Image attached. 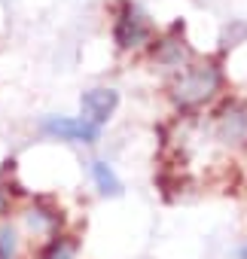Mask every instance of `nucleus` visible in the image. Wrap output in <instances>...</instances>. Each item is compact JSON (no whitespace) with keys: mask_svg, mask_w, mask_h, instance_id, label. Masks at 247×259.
<instances>
[{"mask_svg":"<svg viewBox=\"0 0 247 259\" xmlns=\"http://www.w3.org/2000/svg\"><path fill=\"white\" fill-rule=\"evenodd\" d=\"M214 135L226 147H247V104L232 101L220 107L214 116Z\"/></svg>","mask_w":247,"mask_h":259,"instance_id":"7ed1b4c3","label":"nucleus"},{"mask_svg":"<svg viewBox=\"0 0 247 259\" xmlns=\"http://www.w3.org/2000/svg\"><path fill=\"white\" fill-rule=\"evenodd\" d=\"M43 132L49 138L70 141V144H95L101 138V125H95L83 116H49V119H43Z\"/></svg>","mask_w":247,"mask_h":259,"instance_id":"20e7f679","label":"nucleus"},{"mask_svg":"<svg viewBox=\"0 0 247 259\" xmlns=\"http://www.w3.org/2000/svg\"><path fill=\"white\" fill-rule=\"evenodd\" d=\"M223 85V73L214 61H189L183 70L174 73L171 82V101L180 110H195L208 104Z\"/></svg>","mask_w":247,"mask_h":259,"instance_id":"f257e3e1","label":"nucleus"},{"mask_svg":"<svg viewBox=\"0 0 247 259\" xmlns=\"http://www.w3.org/2000/svg\"><path fill=\"white\" fill-rule=\"evenodd\" d=\"M79 107H83V119H89L95 125H104L113 116V110L119 107V92L116 89H104V85L89 89V92H83Z\"/></svg>","mask_w":247,"mask_h":259,"instance_id":"39448f33","label":"nucleus"},{"mask_svg":"<svg viewBox=\"0 0 247 259\" xmlns=\"http://www.w3.org/2000/svg\"><path fill=\"white\" fill-rule=\"evenodd\" d=\"M153 22L150 16L132 4V0H122L113 13V43L122 49V52H141L147 46H153Z\"/></svg>","mask_w":247,"mask_h":259,"instance_id":"f03ea898","label":"nucleus"},{"mask_svg":"<svg viewBox=\"0 0 247 259\" xmlns=\"http://www.w3.org/2000/svg\"><path fill=\"white\" fill-rule=\"evenodd\" d=\"M19 256V232L13 226H0V259Z\"/></svg>","mask_w":247,"mask_h":259,"instance_id":"6e6552de","label":"nucleus"},{"mask_svg":"<svg viewBox=\"0 0 247 259\" xmlns=\"http://www.w3.org/2000/svg\"><path fill=\"white\" fill-rule=\"evenodd\" d=\"M28 220H31V226H37V229H52V226L58 223V213H52V210H46V207H34V210L28 213Z\"/></svg>","mask_w":247,"mask_h":259,"instance_id":"9d476101","label":"nucleus"},{"mask_svg":"<svg viewBox=\"0 0 247 259\" xmlns=\"http://www.w3.org/2000/svg\"><path fill=\"white\" fill-rule=\"evenodd\" d=\"M73 253H76L73 241H67V238H55V241L49 244V250L43 253V259H73Z\"/></svg>","mask_w":247,"mask_h":259,"instance_id":"1a4fd4ad","label":"nucleus"},{"mask_svg":"<svg viewBox=\"0 0 247 259\" xmlns=\"http://www.w3.org/2000/svg\"><path fill=\"white\" fill-rule=\"evenodd\" d=\"M153 61L156 64H162L165 70H183L189 61H192V52H189V46H186V40H183V34H177V31H171V34H165L159 43H156V49H153Z\"/></svg>","mask_w":247,"mask_h":259,"instance_id":"423d86ee","label":"nucleus"},{"mask_svg":"<svg viewBox=\"0 0 247 259\" xmlns=\"http://www.w3.org/2000/svg\"><path fill=\"white\" fill-rule=\"evenodd\" d=\"M92 177H95V186L101 189V195H119L122 192V183L107 162H92Z\"/></svg>","mask_w":247,"mask_h":259,"instance_id":"0eeeda50","label":"nucleus"}]
</instances>
